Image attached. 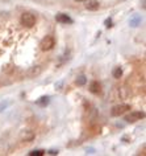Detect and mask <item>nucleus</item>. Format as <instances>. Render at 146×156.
Returning <instances> with one entry per match:
<instances>
[{"mask_svg":"<svg viewBox=\"0 0 146 156\" xmlns=\"http://www.w3.org/2000/svg\"><path fill=\"white\" fill-rule=\"evenodd\" d=\"M55 45V40H54L53 36H46V37L42 38V41L39 42V48L41 50L44 52H47V50H51Z\"/></svg>","mask_w":146,"mask_h":156,"instance_id":"obj_1","label":"nucleus"},{"mask_svg":"<svg viewBox=\"0 0 146 156\" xmlns=\"http://www.w3.org/2000/svg\"><path fill=\"white\" fill-rule=\"evenodd\" d=\"M21 24H23L24 27H26V28H32L33 25L36 24V16L32 13H29V12H25V13H23V16H21Z\"/></svg>","mask_w":146,"mask_h":156,"instance_id":"obj_2","label":"nucleus"},{"mask_svg":"<svg viewBox=\"0 0 146 156\" xmlns=\"http://www.w3.org/2000/svg\"><path fill=\"white\" fill-rule=\"evenodd\" d=\"M145 117V114L142 111H130V114L125 115V121L128 123H134V122L141 121Z\"/></svg>","mask_w":146,"mask_h":156,"instance_id":"obj_3","label":"nucleus"},{"mask_svg":"<svg viewBox=\"0 0 146 156\" xmlns=\"http://www.w3.org/2000/svg\"><path fill=\"white\" fill-rule=\"evenodd\" d=\"M129 110H130L129 105H118V106H115V107L112 109L111 114H112V117H120V115L125 114V112L129 111Z\"/></svg>","mask_w":146,"mask_h":156,"instance_id":"obj_4","label":"nucleus"},{"mask_svg":"<svg viewBox=\"0 0 146 156\" xmlns=\"http://www.w3.org/2000/svg\"><path fill=\"white\" fill-rule=\"evenodd\" d=\"M34 132L30 130H23L20 132V139L23 140V142H26V143H30L33 139H34Z\"/></svg>","mask_w":146,"mask_h":156,"instance_id":"obj_5","label":"nucleus"},{"mask_svg":"<svg viewBox=\"0 0 146 156\" xmlns=\"http://www.w3.org/2000/svg\"><path fill=\"white\" fill-rule=\"evenodd\" d=\"M55 20L58 21V23H62V24H72V19L65 13H58L55 16Z\"/></svg>","mask_w":146,"mask_h":156,"instance_id":"obj_6","label":"nucleus"},{"mask_svg":"<svg viewBox=\"0 0 146 156\" xmlns=\"http://www.w3.org/2000/svg\"><path fill=\"white\" fill-rule=\"evenodd\" d=\"M90 91L92 94H100L101 93V85H100L97 81H92L90 84Z\"/></svg>","mask_w":146,"mask_h":156,"instance_id":"obj_7","label":"nucleus"},{"mask_svg":"<svg viewBox=\"0 0 146 156\" xmlns=\"http://www.w3.org/2000/svg\"><path fill=\"white\" fill-rule=\"evenodd\" d=\"M99 7H100V4L97 0H88L87 4H86V8L88 11H97Z\"/></svg>","mask_w":146,"mask_h":156,"instance_id":"obj_8","label":"nucleus"},{"mask_svg":"<svg viewBox=\"0 0 146 156\" xmlns=\"http://www.w3.org/2000/svg\"><path fill=\"white\" fill-rule=\"evenodd\" d=\"M49 102H50V98H49V97H41L36 103H37L38 106H41V107H45Z\"/></svg>","mask_w":146,"mask_h":156,"instance_id":"obj_9","label":"nucleus"},{"mask_svg":"<svg viewBox=\"0 0 146 156\" xmlns=\"http://www.w3.org/2000/svg\"><path fill=\"white\" fill-rule=\"evenodd\" d=\"M39 73H41V69H39L38 66H34V68H32V69L29 70L28 75H29L30 78H34L36 75H38V74H39Z\"/></svg>","mask_w":146,"mask_h":156,"instance_id":"obj_10","label":"nucleus"},{"mask_svg":"<svg viewBox=\"0 0 146 156\" xmlns=\"http://www.w3.org/2000/svg\"><path fill=\"white\" fill-rule=\"evenodd\" d=\"M86 82H87V78L84 77V75H79L77 78V81H75V84H77L78 86H83V85H86Z\"/></svg>","mask_w":146,"mask_h":156,"instance_id":"obj_11","label":"nucleus"},{"mask_svg":"<svg viewBox=\"0 0 146 156\" xmlns=\"http://www.w3.org/2000/svg\"><path fill=\"white\" fill-rule=\"evenodd\" d=\"M112 75H113V78H120L121 75H123V69L121 68H115L113 72H112Z\"/></svg>","mask_w":146,"mask_h":156,"instance_id":"obj_12","label":"nucleus"},{"mask_svg":"<svg viewBox=\"0 0 146 156\" xmlns=\"http://www.w3.org/2000/svg\"><path fill=\"white\" fill-rule=\"evenodd\" d=\"M45 152L46 151H44V149H34V151L29 152V156H42L45 155Z\"/></svg>","mask_w":146,"mask_h":156,"instance_id":"obj_13","label":"nucleus"},{"mask_svg":"<svg viewBox=\"0 0 146 156\" xmlns=\"http://www.w3.org/2000/svg\"><path fill=\"white\" fill-rule=\"evenodd\" d=\"M105 27H107V28H111V27H112V20L111 19L105 20Z\"/></svg>","mask_w":146,"mask_h":156,"instance_id":"obj_14","label":"nucleus"},{"mask_svg":"<svg viewBox=\"0 0 146 156\" xmlns=\"http://www.w3.org/2000/svg\"><path fill=\"white\" fill-rule=\"evenodd\" d=\"M49 154H50V155H58V151H55V149H50Z\"/></svg>","mask_w":146,"mask_h":156,"instance_id":"obj_15","label":"nucleus"},{"mask_svg":"<svg viewBox=\"0 0 146 156\" xmlns=\"http://www.w3.org/2000/svg\"><path fill=\"white\" fill-rule=\"evenodd\" d=\"M75 1H84V0H75Z\"/></svg>","mask_w":146,"mask_h":156,"instance_id":"obj_16","label":"nucleus"}]
</instances>
